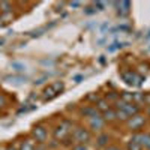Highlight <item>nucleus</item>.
<instances>
[{
	"label": "nucleus",
	"mask_w": 150,
	"mask_h": 150,
	"mask_svg": "<svg viewBox=\"0 0 150 150\" xmlns=\"http://www.w3.org/2000/svg\"><path fill=\"white\" fill-rule=\"evenodd\" d=\"M80 5H81L80 2H72V3H71V6H75V8H77V6H80Z\"/></svg>",
	"instance_id": "26"
},
{
	"label": "nucleus",
	"mask_w": 150,
	"mask_h": 150,
	"mask_svg": "<svg viewBox=\"0 0 150 150\" xmlns=\"http://www.w3.org/2000/svg\"><path fill=\"white\" fill-rule=\"evenodd\" d=\"M6 150H15V147H8Z\"/></svg>",
	"instance_id": "28"
},
{
	"label": "nucleus",
	"mask_w": 150,
	"mask_h": 150,
	"mask_svg": "<svg viewBox=\"0 0 150 150\" xmlns=\"http://www.w3.org/2000/svg\"><path fill=\"white\" fill-rule=\"evenodd\" d=\"M35 150H45V149H44V146H38V147H35Z\"/></svg>",
	"instance_id": "27"
},
{
	"label": "nucleus",
	"mask_w": 150,
	"mask_h": 150,
	"mask_svg": "<svg viewBox=\"0 0 150 150\" xmlns=\"http://www.w3.org/2000/svg\"><path fill=\"white\" fill-rule=\"evenodd\" d=\"M54 96H57L56 90L53 89V86H48L47 89L44 90V99H45V101H47V99H53Z\"/></svg>",
	"instance_id": "8"
},
{
	"label": "nucleus",
	"mask_w": 150,
	"mask_h": 150,
	"mask_svg": "<svg viewBox=\"0 0 150 150\" xmlns=\"http://www.w3.org/2000/svg\"><path fill=\"white\" fill-rule=\"evenodd\" d=\"M20 150H35V144H33V141L26 140V141H24V143L21 144Z\"/></svg>",
	"instance_id": "11"
},
{
	"label": "nucleus",
	"mask_w": 150,
	"mask_h": 150,
	"mask_svg": "<svg viewBox=\"0 0 150 150\" xmlns=\"http://www.w3.org/2000/svg\"><path fill=\"white\" fill-rule=\"evenodd\" d=\"M143 147L138 144V143H135V141H129L128 143V150H141Z\"/></svg>",
	"instance_id": "13"
},
{
	"label": "nucleus",
	"mask_w": 150,
	"mask_h": 150,
	"mask_svg": "<svg viewBox=\"0 0 150 150\" xmlns=\"http://www.w3.org/2000/svg\"><path fill=\"white\" fill-rule=\"evenodd\" d=\"M3 104H5V98H3L2 95H0V107H2Z\"/></svg>",
	"instance_id": "25"
},
{
	"label": "nucleus",
	"mask_w": 150,
	"mask_h": 150,
	"mask_svg": "<svg viewBox=\"0 0 150 150\" xmlns=\"http://www.w3.org/2000/svg\"><path fill=\"white\" fill-rule=\"evenodd\" d=\"M107 150H120V149L116 147V146H110V147H107Z\"/></svg>",
	"instance_id": "23"
},
{
	"label": "nucleus",
	"mask_w": 150,
	"mask_h": 150,
	"mask_svg": "<svg viewBox=\"0 0 150 150\" xmlns=\"http://www.w3.org/2000/svg\"><path fill=\"white\" fill-rule=\"evenodd\" d=\"M104 120H116V111H112V110H107V111H104Z\"/></svg>",
	"instance_id": "10"
},
{
	"label": "nucleus",
	"mask_w": 150,
	"mask_h": 150,
	"mask_svg": "<svg viewBox=\"0 0 150 150\" xmlns=\"http://www.w3.org/2000/svg\"><path fill=\"white\" fill-rule=\"evenodd\" d=\"M132 101H144V95H138V93H135Z\"/></svg>",
	"instance_id": "18"
},
{
	"label": "nucleus",
	"mask_w": 150,
	"mask_h": 150,
	"mask_svg": "<svg viewBox=\"0 0 150 150\" xmlns=\"http://www.w3.org/2000/svg\"><path fill=\"white\" fill-rule=\"evenodd\" d=\"M102 126H104V119L102 117H99L98 114L93 116V117H90V128L93 131H101Z\"/></svg>",
	"instance_id": "6"
},
{
	"label": "nucleus",
	"mask_w": 150,
	"mask_h": 150,
	"mask_svg": "<svg viewBox=\"0 0 150 150\" xmlns=\"http://www.w3.org/2000/svg\"><path fill=\"white\" fill-rule=\"evenodd\" d=\"M12 66H14V68H18L17 71H23V69H26V66H23V65H18V63H12Z\"/></svg>",
	"instance_id": "19"
},
{
	"label": "nucleus",
	"mask_w": 150,
	"mask_h": 150,
	"mask_svg": "<svg viewBox=\"0 0 150 150\" xmlns=\"http://www.w3.org/2000/svg\"><path fill=\"white\" fill-rule=\"evenodd\" d=\"M107 141H108V135L104 134V135H101V137L98 138V146H105Z\"/></svg>",
	"instance_id": "15"
},
{
	"label": "nucleus",
	"mask_w": 150,
	"mask_h": 150,
	"mask_svg": "<svg viewBox=\"0 0 150 150\" xmlns=\"http://www.w3.org/2000/svg\"><path fill=\"white\" fill-rule=\"evenodd\" d=\"M0 8H2L3 12H11V3H8V2H2L0 3Z\"/></svg>",
	"instance_id": "16"
},
{
	"label": "nucleus",
	"mask_w": 150,
	"mask_h": 150,
	"mask_svg": "<svg viewBox=\"0 0 150 150\" xmlns=\"http://www.w3.org/2000/svg\"><path fill=\"white\" fill-rule=\"evenodd\" d=\"M74 140L77 141L78 144H86L87 141L90 140V134L87 132V129H84V128H78V129H75V132H74Z\"/></svg>",
	"instance_id": "1"
},
{
	"label": "nucleus",
	"mask_w": 150,
	"mask_h": 150,
	"mask_svg": "<svg viewBox=\"0 0 150 150\" xmlns=\"http://www.w3.org/2000/svg\"><path fill=\"white\" fill-rule=\"evenodd\" d=\"M144 102L150 107V95H147V96H144Z\"/></svg>",
	"instance_id": "22"
},
{
	"label": "nucleus",
	"mask_w": 150,
	"mask_h": 150,
	"mask_svg": "<svg viewBox=\"0 0 150 150\" xmlns=\"http://www.w3.org/2000/svg\"><path fill=\"white\" fill-rule=\"evenodd\" d=\"M98 108L102 110V111H107L110 107H108V104H107L105 101H99V102H98Z\"/></svg>",
	"instance_id": "17"
},
{
	"label": "nucleus",
	"mask_w": 150,
	"mask_h": 150,
	"mask_svg": "<svg viewBox=\"0 0 150 150\" xmlns=\"http://www.w3.org/2000/svg\"><path fill=\"white\" fill-rule=\"evenodd\" d=\"M119 47H120V44H117V42H116V44H112V47H110L108 50H110V51H114V50H117Z\"/></svg>",
	"instance_id": "20"
},
{
	"label": "nucleus",
	"mask_w": 150,
	"mask_h": 150,
	"mask_svg": "<svg viewBox=\"0 0 150 150\" xmlns=\"http://www.w3.org/2000/svg\"><path fill=\"white\" fill-rule=\"evenodd\" d=\"M149 114H150V107H149Z\"/></svg>",
	"instance_id": "29"
},
{
	"label": "nucleus",
	"mask_w": 150,
	"mask_h": 150,
	"mask_svg": "<svg viewBox=\"0 0 150 150\" xmlns=\"http://www.w3.org/2000/svg\"><path fill=\"white\" fill-rule=\"evenodd\" d=\"M143 125H144V117L140 114H135V116H132V119L128 120V126L134 131H138Z\"/></svg>",
	"instance_id": "4"
},
{
	"label": "nucleus",
	"mask_w": 150,
	"mask_h": 150,
	"mask_svg": "<svg viewBox=\"0 0 150 150\" xmlns=\"http://www.w3.org/2000/svg\"><path fill=\"white\" fill-rule=\"evenodd\" d=\"M83 114H84V116H87V117H93V116H96V114H98V108L87 107V108H84V110H83Z\"/></svg>",
	"instance_id": "9"
},
{
	"label": "nucleus",
	"mask_w": 150,
	"mask_h": 150,
	"mask_svg": "<svg viewBox=\"0 0 150 150\" xmlns=\"http://www.w3.org/2000/svg\"><path fill=\"white\" fill-rule=\"evenodd\" d=\"M74 150H87V147H86L84 144H80V146H77V147H75Z\"/></svg>",
	"instance_id": "21"
},
{
	"label": "nucleus",
	"mask_w": 150,
	"mask_h": 150,
	"mask_svg": "<svg viewBox=\"0 0 150 150\" xmlns=\"http://www.w3.org/2000/svg\"><path fill=\"white\" fill-rule=\"evenodd\" d=\"M53 86V89L56 90V93L59 95L62 90H63V83H60V81H57V83H54V84H51Z\"/></svg>",
	"instance_id": "14"
},
{
	"label": "nucleus",
	"mask_w": 150,
	"mask_h": 150,
	"mask_svg": "<svg viewBox=\"0 0 150 150\" xmlns=\"http://www.w3.org/2000/svg\"><path fill=\"white\" fill-rule=\"evenodd\" d=\"M47 129L44 128V126H41V125H38V126H35L33 129H32V137L33 138L39 143V144H42L45 140H47Z\"/></svg>",
	"instance_id": "2"
},
{
	"label": "nucleus",
	"mask_w": 150,
	"mask_h": 150,
	"mask_svg": "<svg viewBox=\"0 0 150 150\" xmlns=\"http://www.w3.org/2000/svg\"><path fill=\"white\" fill-rule=\"evenodd\" d=\"M122 78L126 81L128 84H135V86H138V84H141V78L137 75L135 72H132V71H129V72H123L122 74Z\"/></svg>",
	"instance_id": "5"
},
{
	"label": "nucleus",
	"mask_w": 150,
	"mask_h": 150,
	"mask_svg": "<svg viewBox=\"0 0 150 150\" xmlns=\"http://www.w3.org/2000/svg\"><path fill=\"white\" fill-rule=\"evenodd\" d=\"M116 119H119V120H123V122H128V120H129V116H128L125 111L119 110V111H116Z\"/></svg>",
	"instance_id": "12"
},
{
	"label": "nucleus",
	"mask_w": 150,
	"mask_h": 150,
	"mask_svg": "<svg viewBox=\"0 0 150 150\" xmlns=\"http://www.w3.org/2000/svg\"><path fill=\"white\" fill-rule=\"evenodd\" d=\"M131 141H135L141 147H146L150 150V134H134Z\"/></svg>",
	"instance_id": "3"
},
{
	"label": "nucleus",
	"mask_w": 150,
	"mask_h": 150,
	"mask_svg": "<svg viewBox=\"0 0 150 150\" xmlns=\"http://www.w3.org/2000/svg\"><path fill=\"white\" fill-rule=\"evenodd\" d=\"M69 123L68 122H63V123H62L60 125V126L56 129V138H63V137L69 132Z\"/></svg>",
	"instance_id": "7"
},
{
	"label": "nucleus",
	"mask_w": 150,
	"mask_h": 150,
	"mask_svg": "<svg viewBox=\"0 0 150 150\" xmlns=\"http://www.w3.org/2000/svg\"><path fill=\"white\" fill-rule=\"evenodd\" d=\"M9 80H14L15 83H21V80H23V78H20V77H15V78H9Z\"/></svg>",
	"instance_id": "24"
}]
</instances>
